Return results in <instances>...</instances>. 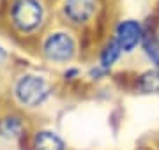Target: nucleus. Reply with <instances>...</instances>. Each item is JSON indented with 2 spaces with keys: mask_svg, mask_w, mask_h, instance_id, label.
<instances>
[{
  "mask_svg": "<svg viewBox=\"0 0 159 150\" xmlns=\"http://www.w3.org/2000/svg\"><path fill=\"white\" fill-rule=\"evenodd\" d=\"M12 23L21 32L37 29L43 21V7L37 0H16L11 11Z\"/></svg>",
  "mask_w": 159,
  "mask_h": 150,
  "instance_id": "f257e3e1",
  "label": "nucleus"
},
{
  "mask_svg": "<svg viewBox=\"0 0 159 150\" xmlns=\"http://www.w3.org/2000/svg\"><path fill=\"white\" fill-rule=\"evenodd\" d=\"M50 87L41 76L27 74L16 83V97L25 106H37L48 97Z\"/></svg>",
  "mask_w": 159,
  "mask_h": 150,
  "instance_id": "f03ea898",
  "label": "nucleus"
},
{
  "mask_svg": "<svg viewBox=\"0 0 159 150\" xmlns=\"http://www.w3.org/2000/svg\"><path fill=\"white\" fill-rule=\"evenodd\" d=\"M44 53L50 60H57V62H66L73 57L74 53V42L67 34L57 32L51 34L44 42Z\"/></svg>",
  "mask_w": 159,
  "mask_h": 150,
  "instance_id": "7ed1b4c3",
  "label": "nucleus"
},
{
  "mask_svg": "<svg viewBox=\"0 0 159 150\" xmlns=\"http://www.w3.org/2000/svg\"><path fill=\"white\" fill-rule=\"evenodd\" d=\"M96 12V0H66L64 14L73 23H85Z\"/></svg>",
  "mask_w": 159,
  "mask_h": 150,
  "instance_id": "20e7f679",
  "label": "nucleus"
},
{
  "mask_svg": "<svg viewBox=\"0 0 159 150\" xmlns=\"http://www.w3.org/2000/svg\"><path fill=\"white\" fill-rule=\"evenodd\" d=\"M140 39H142V27H140V23L133 21V20H127V21H122L119 25L115 41L120 44L122 50L131 51L140 42Z\"/></svg>",
  "mask_w": 159,
  "mask_h": 150,
  "instance_id": "39448f33",
  "label": "nucleus"
},
{
  "mask_svg": "<svg viewBox=\"0 0 159 150\" xmlns=\"http://www.w3.org/2000/svg\"><path fill=\"white\" fill-rule=\"evenodd\" d=\"M35 150H64V141L51 131H41L34 138Z\"/></svg>",
  "mask_w": 159,
  "mask_h": 150,
  "instance_id": "423d86ee",
  "label": "nucleus"
},
{
  "mask_svg": "<svg viewBox=\"0 0 159 150\" xmlns=\"http://www.w3.org/2000/svg\"><path fill=\"white\" fill-rule=\"evenodd\" d=\"M120 44L117 42V41H111L108 46L104 48V51H102L101 55V64H102V67H110V65H113V62L119 58L120 55Z\"/></svg>",
  "mask_w": 159,
  "mask_h": 150,
  "instance_id": "0eeeda50",
  "label": "nucleus"
},
{
  "mask_svg": "<svg viewBox=\"0 0 159 150\" xmlns=\"http://www.w3.org/2000/svg\"><path fill=\"white\" fill-rule=\"evenodd\" d=\"M140 88L143 92H157L159 90V73L148 71L140 78Z\"/></svg>",
  "mask_w": 159,
  "mask_h": 150,
  "instance_id": "6e6552de",
  "label": "nucleus"
},
{
  "mask_svg": "<svg viewBox=\"0 0 159 150\" xmlns=\"http://www.w3.org/2000/svg\"><path fill=\"white\" fill-rule=\"evenodd\" d=\"M0 133L6 136H18L21 133V124L18 118H6L0 124Z\"/></svg>",
  "mask_w": 159,
  "mask_h": 150,
  "instance_id": "1a4fd4ad",
  "label": "nucleus"
},
{
  "mask_svg": "<svg viewBox=\"0 0 159 150\" xmlns=\"http://www.w3.org/2000/svg\"><path fill=\"white\" fill-rule=\"evenodd\" d=\"M4 58H6V51H4V50H2V48H0V62H2V60H4Z\"/></svg>",
  "mask_w": 159,
  "mask_h": 150,
  "instance_id": "9d476101",
  "label": "nucleus"
},
{
  "mask_svg": "<svg viewBox=\"0 0 159 150\" xmlns=\"http://www.w3.org/2000/svg\"><path fill=\"white\" fill-rule=\"evenodd\" d=\"M157 44H159V35H157Z\"/></svg>",
  "mask_w": 159,
  "mask_h": 150,
  "instance_id": "9b49d317",
  "label": "nucleus"
}]
</instances>
